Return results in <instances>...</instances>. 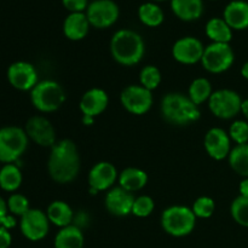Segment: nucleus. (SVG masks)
I'll return each instance as SVG.
<instances>
[{
    "mask_svg": "<svg viewBox=\"0 0 248 248\" xmlns=\"http://www.w3.org/2000/svg\"><path fill=\"white\" fill-rule=\"evenodd\" d=\"M12 236L9 229L0 227V248H9L11 246Z\"/></svg>",
    "mask_w": 248,
    "mask_h": 248,
    "instance_id": "obj_37",
    "label": "nucleus"
},
{
    "mask_svg": "<svg viewBox=\"0 0 248 248\" xmlns=\"http://www.w3.org/2000/svg\"><path fill=\"white\" fill-rule=\"evenodd\" d=\"M234 61V51L229 44L212 43L205 47L201 63L207 72L220 74L230 69Z\"/></svg>",
    "mask_w": 248,
    "mask_h": 248,
    "instance_id": "obj_8",
    "label": "nucleus"
},
{
    "mask_svg": "<svg viewBox=\"0 0 248 248\" xmlns=\"http://www.w3.org/2000/svg\"><path fill=\"white\" fill-rule=\"evenodd\" d=\"M211 1H216V0H211Z\"/></svg>",
    "mask_w": 248,
    "mask_h": 248,
    "instance_id": "obj_45",
    "label": "nucleus"
},
{
    "mask_svg": "<svg viewBox=\"0 0 248 248\" xmlns=\"http://www.w3.org/2000/svg\"><path fill=\"white\" fill-rule=\"evenodd\" d=\"M171 9L184 22L196 21L203 12L202 0H171Z\"/></svg>",
    "mask_w": 248,
    "mask_h": 248,
    "instance_id": "obj_21",
    "label": "nucleus"
},
{
    "mask_svg": "<svg viewBox=\"0 0 248 248\" xmlns=\"http://www.w3.org/2000/svg\"><path fill=\"white\" fill-rule=\"evenodd\" d=\"M64 9H67L70 14L74 12H85L89 7V0H62Z\"/></svg>",
    "mask_w": 248,
    "mask_h": 248,
    "instance_id": "obj_36",
    "label": "nucleus"
},
{
    "mask_svg": "<svg viewBox=\"0 0 248 248\" xmlns=\"http://www.w3.org/2000/svg\"><path fill=\"white\" fill-rule=\"evenodd\" d=\"M119 178L116 167L108 161H101L94 165L89 172L90 188L99 191L110 190Z\"/></svg>",
    "mask_w": 248,
    "mask_h": 248,
    "instance_id": "obj_17",
    "label": "nucleus"
},
{
    "mask_svg": "<svg viewBox=\"0 0 248 248\" xmlns=\"http://www.w3.org/2000/svg\"><path fill=\"white\" fill-rule=\"evenodd\" d=\"M135 196L132 193L125 190L121 186L111 188L107 193L104 199V205L109 213L116 217H125L132 213L133 202H135Z\"/></svg>",
    "mask_w": 248,
    "mask_h": 248,
    "instance_id": "obj_16",
    "label": "nucleus"
},
{
    "mask_svg": "<svg viewBox=\"0 0 248 248\" xmlns=\"http://www.w3.org/2000/svg\"><path fill=\"white\" fill-rule=\"evenodd\" d=\"M121 106L133 115H144L153 106L152 91L142 85H130L120 94Z\"/></svg>",
    "mask_w": 248,
    "mask_h": 248,
    "instance_id": "obj_10",
    "label": "nucleus"
},
{
    "mask_svg": "<svg viewBox=\"0 0 248 248\" xmlns=\"http://www.w3.org/2000/svg\"><path fill=\"white\" fill-rule=\"evenodd\" d=\"M19 229L22 235L29 241H40L45 239L50 230V220L46 212L36 208H31L19 220Z\"/></svg>",
    "mask_w": 248,
    "mask_h": 248,
    "instance_id": "obj_11",
    "label": "nucleus"
},
{
    "mask_svg": "<svg viewBox=\"0 0 248 248\" xmlns=\"http://www.w3.org/2000/svg\"><path fill=\"white\" fill-rule=\"evenodd\" d=\"M241 113L244 114L245 118L248 120V98L247 99H244L242 101V104H241Z\"/></svg>",
    "mask_w": 248,
    "mask_h": 248,
    "instance_id": "obj_41",
    "label": "nucleus"
},
{
    "mask_svg": "<svg viewBox=\"0 0 248 248\" xmlns=\"http://www.w3.org/2000/svg\"><path fill=\"white\" fill-rule=\"evenodd\" d=\"M228 159L230 167L235 173L244 178H248V143L232 148Z\"/></svg>",
    "mask_w": 248,
    "mask_h": 248,
    "instance_id": "obj_28",
    "label": "nucleus"
},
{
    "mask_svg": "<svg viewBox=\"0 0 248 248\" xmlns=\"http://www.w3.org/2000/svg\"><path fill=\"white\" fill-rule=\"evenodd\" d=\"M212 93V84L206 78H198V79L193 80L188 90V97L198 107L205 102H208Z\"/></svg>",
    "mask_w": 248,
    "mask_h": 248,
    "instance_id": "obj_29",
    "label": "nucleus"
},
{
    "mask_svg": "<svg viewBox=\"0 0 248 248\" xmlns=\"http://www.w3.org/2000/svg\"><path fill=\"white\" fill-rule=\"evenodd\" d=\"M47 171L56 183L68 184L77 178L80 172V155L73 140H58L51 148Z\"/></svg>",
    "mask_w": 248,
    "mask_h": 248,
    "instance_id": "obj_1",
    "label": "nucleus"
},
{
    "mask_svg": "<svg viewBox=\"0 0 248 248\" xmlns=\"http://www.w3.org/2000/svg\"><path fill=\"white\" fill-rule=\"evenodd\" d=\"M9 213V210H7V203L4 199L0 196V225H1L2 219L6 217V215Z\"/></svg>",
    "mask_w": 248,
    "mask_h": 248,
    "instance_id": "obj_39",
    "label": "nucleus"
},
{
    "mask_svg": "<svg viewBox=\"0 0 248 248\" xmlns=\"http://www.w3.org/2000/svg\"><path fill=\"white\" fill-rule=\"evenodd\" d=\"M196 217L193 210L186 206H171L161 215V227L169 235L183 237L195 229Z\"/></svg>",
    "mask_w": 248,
    "mask_h": 248,
    "instance_id": "obj_5",
    "label": "nucleus"
},
{
    "mask_svg": "<svg viewBox=\"0 0 248 248\" xmlns=\"http://www.w3.org/2000/svg\"><path fill=\"white\" fill-rule=\"evenodd\" d=\"M203 46L202 41L195 36H184L178 39L172 47V55L177 62L182 64H195L202 60Z\"/></svg>",
    "mask_w": 248,
    "mask_h": 248,
    "instance_id": "obj_14",
    "label": "nucleus"
},
{
    "mask_svg": "<svg viewBox=\"0 0 248 248\" xmlns=\"http://www.w3.org/2000/svg\"><path fill=\"white\" fill-rule=\"evenodd\" d=\"M86 16L91 27L106 29L113 26L119 18L120 10L113 0H93L86 10Z\"/></svg>",
    "mask_w": 248,
    "mask_h": 248,
    "instance_id": "obj_9",
    "label": "nucleus"
},
{
    "mask_svg": "<svg viewBox=\"0 0 248 248\" xmlns=\"http://www.w3.org/2000/svg\"><path fill=\"white\" fill-rule=\"evenodd\" d=\"M241 75L245 78V79L248 80V61L242 65L241 68Z\"/></svg>",
    "mask_w": 248,
    "mask_h": 248,
    "instance_id": "obj_43",
    "label": "nucleus"
},
{
    "mask_svg": "<svg viewBox=\"0 0 248 248\" xmlns=\"http://www.w3.org/2000/svg\"><path fill=\"white\" fill-rule=\"evenodd\" d=\"M7 80L14 89L31 91L39 82L38 72L31 63L18 61L7 68Z\"/></svg>",
    "mask_w": 248,
    "mask_h": 248,
    "instance_id": "obj_13",
    "label": "nucleus"
},
{
    "mask_svg": "<svg viewBox=\"0 0 248 248\" xmlns=\"http://www.w3.org/2000/svg\"><path fill=\"white\" fill-rule=\"evenodd\" d=\"M119 186L130 193L140 190L148 183V174L137 167H127L119 174Z\"/></svg>",
    "mask_w": 248,
    "mask_h": 248,
    "instance_id": "obj_22",
    "label": "nucleus"
},
{
    "mask_svg": "<svg viewBox=\"0 0 248 248\" xmlns=\"http://www.w3.org/2000/svg\"><path fill=\"white\" fill-rule=\"evenodd\" d=\"M138 18L144 26L155 28V27L161 26L165 19V14L159 5L149 1L144 2L140 6V9H138Z\"/></svg>",
    "mask_w": 248,
    "mask_h": 248,
    "instance_id": "obj_27",
    "label": "nucleus"
},
{
    "mask_svg": "<svg viewBox=\"0 0 248 248\" xmlns=\"http://www.w3.org/2000/svg\"><path fill=\"white\" fill-rule=\"evenodd\" d=\"M160 110L165 120L176 126L191 125L201 116L199 107L188 96L177 92L167 93L162 98Z\"/></svg>",
    "mask_w": 248,
    "mask_h": 248,
    "instance_id": "obj_3",
    "label": "nucleus"
},
{
    "mask_svg": "<svg viewBox=\"0 0 248 248\" xmlns=\"http://www.w3.org/2000/svg\"><path fill=\"white\" fill-rule=\"evenodd\" d=\"M85 237L81 229L77 225L62 228L56 234L53 246L55 248H84Z\"/></svg>",
    "mask_w": 248,
    "mask_h": 248,
    "instance_id": "obj_24",
    "label": "nucleus"
},
{
    "mask_svg": "<svg viewBox=\"0 0 248 248\" xmlns=\"http://www.w3.org/2000/svg\"><path fill=\"white\" fill-rule=\"evenodd\" d=\"M46 216H47L50 223L61 229L68 227V225H72L73 219H74V212H73L72 207L67 202L61 200L52 201L48 205Z\"/></svg>",
    "mask_w": 248,
    "mask_h": 248,
    "instance_id": "obj_23",
    "label": "nucleus"
},
{
    "mask_svg": "<svg viewBox=\"0 0 248 248\" xmlns=\"http://www.w3.org/2000/svg\"><path fill=\"white\" fill-rule=\"evenodd\" d=\"M108 104V93L104 90L94 87V89H90L89 91H86L82 94L79 107L80 111H81V114L84 116L96 118V116L101 115L106 110Z\"/></svg>",
    "mask_w": 248,
    "mask_h": 248,
    "instance_id": "obj_18",
    "label": "nucleus"
},
{
    "mask_svg": "<svg viewBox=\"0 0 248 248\" xmlns=\"http://www.w3.org/2000/svg\"><path fill=\"white\" fill-rule=\"evenodd\" d=\"M241 96L234 90H217L208 99L211 113L218 119L229 120L241 113Z\"/></svg>",
    "mask_w": 248,
    "mask_h": 248,
    "instance_id": "obj_7",
    "label": "nucleus"
},
{
    "mask_svg": "<svg viewBox=\"0 0 248 248\" xmlns=\"http://www.w3.org/2000/svg\"><path fill=\"white\" fill-rule=\"evenodd\" d=\"M140 81L143 87L149 91L156 90L161 84V73L155 65H145L140 73Z\"/></svg>",
    "mask_w": 248,
    "mask_h": 248,
    "instance_id": "obj_31",
    "label": "nucleus"
},
{
    "mask_svg": "<svg viewBox=\"0 0 248 248\" xmlns=\"http://www.w3.org/2000/svg\"><path fill=\"white\" fill-rule=\"evenodd\" d=\"M230 140L236 143V145L248 143V123L244 120H236L232 124L229 128Z\"/></svg>",
    "mask_w": 248,
    "mask_h": 248,
    "instance_id": "obj_35",
    "label": "nucleus"
},
{
    "mask_svg": "<svg viewBox=\"0 0 248 248\" xmlns=\"http://www.w3.org/2000/svg\"><path fill=\"white\" fill-rule=\"evenodd\" d=\"M111 57L121 65L132 67L144 57L145 44L142 36L131 29L115 31L110 40Z\"/></svg>",
    "mask_w": 248,
    "mask_h": 248,
    "instance_id": "obj_2",
    "label": "nucleus"
},
{
    "mask_svg": "<svg viewBox=\"0 0 248 248\" xmlns=\"http://www.w3.org/2000/svg\"><path fill=\"white\" fill-rule=\"evenodd\" d=\"M230 213L237 224L248 228V198L237 196L230 206Z\"/></svg>",
    "mask_w": 248,
    "mask_h": 248,
    "instance_id": "obj_30",
    "label": "nucleus"
},
{
    "mask_svg": "<svg viewBox=\"0 0 248 248\" xmlns=\"http://www.w3.org/2000/svg\"><path fill=\"white\" fill-rule=\"evenodd\" d=\"M29 138L24 128L5 126L0 128V162L15 164L28 148Z\"/></svg>",
    "mask_w": 248,
    "mask_h": 248,
    "instance_id": "obj_6",
    "label": "nucleus"
},
{
    "mask_svg": "<svg viewBox=\"0 0 248 248\" xmlns=\"http://www.w3.org/2000/svg\"><path fill=\"white\" fill-rule=\"evenodd\" d=\"M90 27L91 24L85 12H74L65 17L63 22V34L69 40L79 41L86 38Z\"/></svg>",
    "mask_w": 248,
    "mask_h": 248,
    "instance_id": "obj_20",
    "label": "nucleus"
},
{
    "mask_svg": "<svg viewBox=\"0 0 248 248\" xmlns=\"http://www.w3.org/2000/svg\"><path fill=\"white\" fill-rule=\"evenodd\" d=\"M153 2H156V1H166V0H152Z\"/></svg>",
    "mask_w": 248,
    "mask_h": 248,
    "instance_id": "obj_44",
    "label": "nucleus"
},
{
    "mask_svg": "<svg viewBox=\"0 0 248 248\" xmlns=\"http://www.w3.org/2000/svg\"><path fill=\"white\" fill-rule=\"evenodd\" d=\"M7 210L11 213L12 216H18L22 217L23 215H26L29 210H31V206H29V200L24 195L18 193H15L12 195H10V198L7 199Z\"/></svg>",
    "mask_w": 248,
    "mask_h": 248,
    "instance_id": "obj_32",
    "label": "nucleus"
},
{
    "mask_svg": "<svg viewBox=\"0 0 248 248\" xmlns=\"http://www.w3.org/2000/svg\"><path fill=\"white\" fill-rule=\"evenodd\" d=\"M203 145L207 154L215 160L225 159L232 152V140L229 133L220 127H212L207 131Z\"/></svg>",
    "mask_w": 248,
    "mask_h": 248,
    "instance_id": "obj_15",
    "label": "nucleus"
},
{
    "mask_svg": "<svg viewBox=\"0 0 248 248\" xmlns=\"http://www.w3.org/2000/svg\"><path fill=\"white\" fill-rule=\"evenodd\" d=\"M206 35L212 43L229 44L232 39V29L228 26L227 22L219 17L211 18L205 27Z\"/></svg>",
    "mask_w": 248,
    "mask_h": 248,
    "instance_id": "obj_25",
    "label": "nucleus"
},
{
    "mask_svg": "<svg viewBox=\"0 0 248 248\" xmlns=\"http://www.w3.org/2000/svg\"><path fill=\"white\" fill-rule=\"evenodd\" d=\"M16 224H17V222H16V219H15L14 216L9 215V213H7L6 217L2 219V223H1V225H0V227H4V228H6V229L10 230V229H12V228L16 227Z\"/></svg>",
    "mask_w": 248,
    "mask_h": 248,
    "instance_id": "obj_38",
    "label": "nucleus"
},
{
    "mask_svg": "<svg viewBox=\"0 0 248 248\" xmlns=\"http://www.w3.org/2000/svg\"><path fill=\"white\" fill-rule=\"evenodd\" d=\"M23 177L19 167L15 164H5L0 169V188L9 193H14L21 186Z\"/></svg>",
    "mask_w": 248,
    "mask_h": 248,
    "instance_id": "obj_26",
    "label": "nucleus"
},
{
    "mask_svg": "<svg viewBox=\"0 0 248 248\" xmlns=\"http://www.w3.org/2000/svg\"><path fill=\"white\" fill-rule=\"evenodd\" d=\"M155 208V202L150 196L148 195H140L135 199L132 207V215L136 217L145 218L153 213Z\"/></svg>",
    "mask_w": 248,
    "mask_h": 248,
    "instance_id": "obj_34",
    "label": "nucleus"
},
{
    "mask_svg": "<svg viewBox=\"0 0 248 248\" xmlns=\"http://www.w3.org/2000/svg\"><path fill=\"white\" fill-rule=\"evenodd\" d=\"M24 131L29 140L40 147L52 148L57 143L55 127L45 116L35 115L29 118L24 126Z\"/></svg>",
    "mask_w": 248,
    "mask_h": 248,
    "instance_id": "obj_12",
    "label": "nucleus"
},
{
    "mask_svg": "<svg viewBox=\"0 0 248 248\" xmlns=\"http://www.w3.org/2000/svg\"><path fill=\"white\" fill-rule=\"evenodd\" d=\"M191 210H193L196 218H203V219H206V218L212 217L216 210L215 200L208 198V196H201V198L196 199Z\"/></svg>",
    "mask_w": 248,
    "mask_h": 248,
    "instance_id": "obj_33",
    "label": "nucleus"
},
{
    "mask_svg": "<svg viewBox=\"0 0 248 248\" xmlns=\"http://www.w3.org/2000/svg\"><path fill=\"white\" fill-rule=\"evenodd\" d=\"M93 123H94V118L82 115V124H84L85 126H91Z\"/></svg>",
    "mask_w": 248,
    "mask_h": 248,
    "instance_id": "obj_42",
    "label": "nucleus"
},
{
    "mask_svg": "<svg viewBox=\"0 0 248 248\" xmlns=\"http://www.w3.org/2000/svg\"><path fill=\"white\" fill-rule=\"evenodd\" d=\"M65 92L55 80L39 81L31 91V102L41 113H53L63 106Z\"/></svg>",
    "mask_w": 248,
    "mask_h": 248,
    "instance_id": "obj_4",
    "label": "nucleus"
},
{
    "mask_svg": "<svg viewBox=\"0 0 248 248\" xmlns=\"http://www.w3.org/2000/svg\"><path fill=\"white\" fill-rule=\"evenodd\" d=\"M239 190H240V195L248 198V178H244V181L240 183Z\"/></svg>",
    "mask_w": 248,
    "mask_h": 248,
    "instance_id": "obj_40",
    "label": "nucleus"
},
{
    "mask_svg": "<svg viewBox=\"0 0 248 248\" xmlns=\"http://www.w3.org/2000/svg\"><path fill=\"white\" fill-rule=\"evenodd\" d=\"M223 19L232 31H245L248 28V2L234 0L225 6Z\"/></svg>",
    "mask_w": 248,
    "mask_h": 248,
    "instance_id": "obj_19",
    "label": "nucleus"
}]
</instances>
